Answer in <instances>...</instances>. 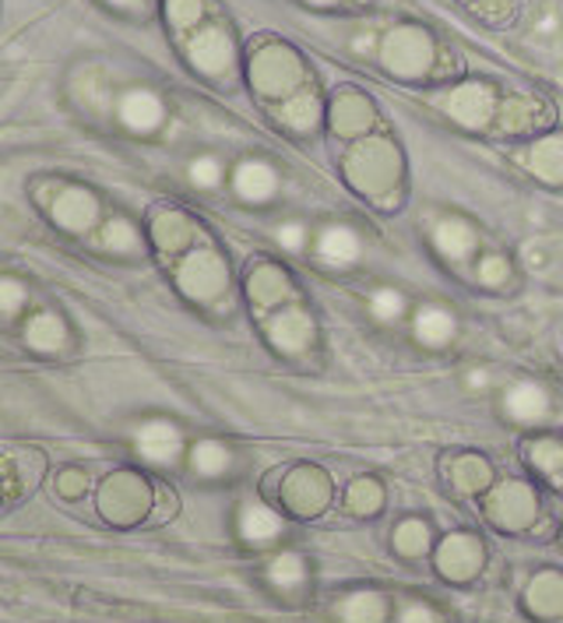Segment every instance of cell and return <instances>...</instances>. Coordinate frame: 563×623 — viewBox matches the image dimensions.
I'll return each instance as SVG.
<instances>
[{
	"mask_svg": "<svg viewBox=\"0 0 563 623\" xmlns=\"http://www.w3.org/2000/svg\"><path fill=\"white\" fill-rule=\"evenodd\" d=\"M342 177L363 201L391 208L405 187V155L391 138L370 134L349 144L342 155Z\"/></svg>",
	"mask_w": 563,
	"mask_h": 623,
	"instance_id": "6da1fadb",
	"label": "cell"
},
{
	"mask_svg": "<svg viewBox=\"0 0 563 623\" xmlns=\"http://www.w3.org/2000/svg\"><path fill=\"white\" fill-rule=\"evenodd\" d=\"M247 78L250 89H254L264 102H285L289 96H296L306 89V64L303 57L279 39H268L247 60Z\"/></svg>",
	"mask_w": 563,
	"mask_h": 623,
	"instance_id": "7a4b0ae2",
	"label": "cell"
},
{
	"mask_svg": "<svg viewBox=\"0 0 563 623\" xmlns=\"http://www.w3.org/2000/svg\"><path fill=\"white\" fill-rule=\"evenodd\" d=\"M378 64L394 81H430L436 71V43L423 26H394L378 43Z\"/></svg>",
	"mask_w": 563,
	"mask_h": 623,
	"instance_id": "3957f363",
	"label": "cell"
},
{
	"mask_svg": "<svg viewBox=\"0 0 563 623\" xmlns=\"http://www.w3.org/2000/svg\"><path fill=\"white\" fill-rule=\"evenodd\" d=\"M173 279L180 293L201 307H212L229 293V264L212 247H191L187 254H180Z\"/></svg>",
	"mask_w": 563,
	"mask_h": 623,
	"instance_id": "277c9868",
	"label": "cell"
},
{
	"mask_svg": "<svg viewBox=\"0 0 563 623\" xmlns=\"http://www.w3.org/2000/svg\"><path fill=\"white\" fill-rule=\"evenodd\" d=\"M183 57L201 78L225 81L237 71V39L222 26H198L183 36Z\"/></svg>",
	"mask_w": 563,
	"mask_h": 623,
	"instance_id": "5b68a950",
	"label": "cell"
},
{
	"mask_svg": "<svg viewBox=\"0 0 563 623\" xmlns=\"http://www.w3.org/2000/svg\"><path fill=\"white\" fill-rule=\"evenodd\" d=\"M95 504L107 522L138 525L141 518L152 511V486L149 480H141L138 472H113L110 480L99 486Z\"/></svg>",
	"mask_w": 563,
	"mask_h": 623,
	"instance_id": "8992f818",
	"label": "cell"
},
{
	"mask_svg": "<svg viewBox=\"0 0 563 623\" xmlns=\"http://www.w3.org/2000/svg\"><path fill=\"white\" fill-rule=\"evenodd\" d=\"M264 321V339H268V345L279 352V356H303V352L314 345V339H318V324H314V318H310V310L303 307V303H285V307H279L275 314H268V318H261Z\"/></svg>",
	"mask_w": 563,
	"mask_h": 623,
	"instance_id": "52a82bcc",
	"label": "cell"
},
{
	"mask_svg": "<svg viewBox=\"0 0 563 623\" xmlns=\"http://www.w3.org/2000/svg\"><path fill=\"white\" fill-rule=\"evenodd\" d=\"M441 110L465 131H486L490 123H496V92L486 81H462L441 96Z\"/></svg>",
	"mask_w": 563,
	"mask_h": 623,
	"instance_id": "ba28073f",
	"label": "cell"
},
{
	"mask_svg": "<svg viewBox=\"0 0 563 623\" xmlns=\"http://www.w3.org/2000/svg\"><path fill=\"white\" fill-rule=\"evenodd\" d=\"M328 131L335 134L339 141H360L370 138L373 128H378V107H373V99L360 89H342L335 92V99L328 102Z\"/></svg>",
	"mask_w": 563,
	"mask_h": 623,
	"instance_id": "9c48e42d",
	"label": "cell"
},
{
	"mask_svg": "<svg viewBox=\"0 0 563 623\" xmlns=\"http://www.w3.org/2000/svg\"><path fill=\"white\" fill-rule=\"evenodd\" d=\"M53 198H43L39 204L47 208L50 219L60 225L64 233H86L99 222V201L92 191L78 183H50Z\"/></svg>",
	"mask_w": 563,
	"mask_h": 623,
	"instance_id": "30bf717a",
	"label": "cell"
},
{
	"mask_svg": "<svg viewBox=\"0 0 563 623\" xmlns=\"http://www.w3.org/2000/svg\"><path fill=\"white\" fill-rule=\"evenodd\" d=\"M486 514H490V522L496 529H504V532H525L532 522H535V514H539V501H535V493L529 483H504V486H493L486 493Z\"/></svg>",
	"mask_w": 563,
	"mask_h": 623,
	"instance_id": "8fae6325",
	"label": "cell"
},
{
	"mask_svg": "<svg viewBox=\"0 0 563 623\" xmlns=\"http://www.w3.org/2000/svg\"><path fill=\"white\" fill-rule=\"evenodd\" d=\"M247 300H250V307H254L258 318L275 314L279 307L296 300L293 275H289L279 261H258L247 275Z\"/></svg>",
	"mask_w": 563,
	"mask_h": 623,
	"instance_id": "7c38bea8",
	"label": "cell"
},
{
	"mask_svg": "<svg viewBox=\"0 0 563 623\" xmlns=\"http://www.w3.org/2000/svg\"><path fill=\"white\" fill-rule=\"evenodd\" d=\"M282 501L285 508L300 514V518H314L324 514L331 504V480L328 472L318 465H296L293 472L285 475L282 483Z\"/></svg>",
	"mask_w": 563,
	"mask_h": 623,
	"instance_id": "4fadbf2b",
	"label": "cell"
},
{
	"mask_svg": "<svg viewBox=\"0 0 563 623\" xmlns=\"http://www.w3.org/2000/svg\"><path fill=\"white\" fill-rule=\"evenodd\" d=\"M149 240L159 254H187L198 240V222L180 208H155L149 219Z\"/></svg>",
	"mask_w": 563,
	"mask_h": 623,
	"instance_id": "5bb4252c",
	"label": "cell"
},
{
	"mask_svg": "<svg viewBox=\"0 0 563 623\" xmlns=\"http://www.w3.org/2000/svg\"><path fill=\"white\" fill-rule=\"evenodd\" d=\"M486 550L479 543V535L472 532H454L448 535L441 550H436V571H441L448 581H472L479 571H483Z\"/></svg>",
	"mask_w": 563,
	"mask_h": 623,
	"instance_id": "9a60e30c",
	"label": "cell"
},
{
	"mask_svg": "<svg viewBox=\"0 0 563 623\" xmlns=\"http://www.w3.org/2000/svg\"><path fill=\"white\" fill-rule=\"evenodd\" d=\"M430 247L451 264H465L479 251V230L462 215H441L430 225Z\"/></svg>",
	"mask_w": 563,
	"mask_h": 623,
	"instance_id": "2e32d148",
	"label": "cell"
},
{
	"mask_svg": "<svg viewBox=\"0 0 563 623\" xmlns=\"http://www.w3.org/2000/svg\"><path fill=\"white\" fill-rule=\"evenodd\" d=\"M117 120L134 134H155L165 123V102L152 89H131L117 102Z\"/></svg>",
	"mask_w": 563,
	"mask_h": 623,
	"instance_id": "e0dca14e",
	"label": "cell"
},
{
	"mask_svg": "<svg viewBox=\"0 0 563 623\" xmlns=\"http://www.w3.org/2000/svg\"><path fill=\"white\" fill-rule=\"evenodd\" d=\"M233 191L247 204H268L279 194V173L275 165H268L261 159H243L233 170Z\"/></svg>",
	"mask_w": 563,
	"mask_h": 623,
	"instance_id": "ac0fdd59",
	"label": "cell"
},
{
	"mask_svg": "<svg viewBox=\"0 0 563 623\" xmlns=\"http://www.w3.org/2000/svg\"><path fill=\"white\" fill-rule=\"evenodd\" d=\"M521 165L546 187H563V134L535 138L525 152H521Z\"/></svg>",
	"mask_w": 563,
	"mask_h": 623,
	"instance_id": "d6986e66",
	"label": "cell"
},
{
	"mask_svg": "<svg viewBox=\"0 0 563 623\" xmlns=\"http://www.w3.org/2000/svg\"><path fill=\"white\" fill-rule=\"evenodd\" d=\"M324 107H321V96L314 89H303L296 96H289L285 102H279L275 107V120L282 123V128L289 134H314L321 128V120H324Z\"/></svg>",
	"mask_w": 563,
	"mask_h": 623,
	"instance_id": "ffe728a7",
	"label": "cell"
},
{
	"mask_svg": "<svg viewBox=\"0 0 563 623\" xmlns=\"http://www.w3.org/2000/svg\"><path fill=\"white\" fill-rule=\"evenodd\" d=\"M134 444H138V451H141V459L152 462V465H173V462L180 459V451H183L180 430H177L173 423H165V420L144 423V426L138 430Z\"/></svg>",
	"mask_w": 563,
	"mask_h": 623,
	"instance_id": "44dd1931",
	"label": "cell"
},
{
	"mask_svg": "<svg viewBox=\"0 0 563 623\" xmlns=\"http://www.w3.org/2000/svg\"><path fill=\"white\" fill-rule=\"evenodd\" d=\"M504 415L514 423H542L550 415V394L535 381H517L504 391Z\"/></svg>",
	"mask_w": 563,
	"mask_h": 623,
	"instance_id": "7402d4cb",
	"label": "cell"
},
{
	"mask_svg": "<svg viewBox=\"0 0 563 623\" xmlns=\"http://www.w3.org/2000/svg\"><path fill=\"white\" fill-rule=\"evenodd\" d=\"M237 529H240V539H243L247 546L264 550V546H271V543H279V535H282L285 522H282V518H279L275 511H271L268 504L247 501V504L240 508Z\"/></svg>",
	"mask_w": 563,
	"mask_h": 623,
	"instance_id": "603a6c76",
	"label": "cell"
},
{
	"mask_svg": "<svg viewBox=\"0 0 563 623\" xmlns=\"http://www.w3.org/2000/svg\"><path fill=\"white\" fill-rule=\"evenodd\" d=\"M412 331H415V339H420L426 349H444L458 335V318L451 314L448 307H441V303H423L412 314Z\"/></svg>",
	"mask_w": 563,
	"mask_h": 623,
	"instance_id": "cb8c5ba5",
	"label": "cell"
},
{
	"mask_svg": "<svg viewBox=\"0 0 563 623\" xmlns=\"http://www.w3.org/2000/svg\"><path fill=\"white\" fill-rule=\"evenodd\" d=\"M360 251H363V243H360L356 230H349V225H324V230L318 233V240H314V254L328 268L356 264Z\"/></svg>",
	"mask_w": 563,
	"mask_h": 623,
	"instance_id": "d4e9b609",
	"label": "cell"
},
{
	"mask_svg": "<svg viewBox=\"0 0 563 623\" xmlns=\"http://www.w3.org/2000/svg\"><path fill=\"white\" fill-rule=\"evenodd\" d=\"M525 610L539 620L563 616V574H556V571L535 574L525 589Z\"/></svg>",
	"mask_w": 563,
	"mask_h": 623,
	"instance_id": "484cf974",
	"label": "cell"
},
{
	"mask_svg": "<svg viewBox=\"0 0 563 623\" xmlns=\"http://www.w3.org/2000/svg\"><path fill=\"white\" fill-rule=\"evenodd\" d=\"M264 577H268V585L275 589V592H282V595H300V592H306V585H310V567H306V560H303L300 553H279V556L268 564Z\"/></svg>",
	"mask_w": 563,
	"mask_h": 623,
	"instance_id": "4316f807",
	"label": "cell"
},
{
	"mask_svg": "<svg viewBox=\"0 0 563 623\" xmlns=\"http://www.w3.org/2000/svg\"><path fill=\"white\" fill-rule=\"evenodd\" d=\"M339 623H388V599L381 592H352L335 606Z\"/></svg>",
	"mask_w": 563,
	"mask_h": 623,
	"instance_id": "83f0119b",
	"label": "cell"
},
{
	"mask_svg": "<svg viewBox=\"0 0 563 623\" xmlns=\"http://www.w3.org/2000/svg\"><path fill=\"white\" fill-rule=\"evenodd\" d=\"M237 465V454L229 451L222 441H201L191 448V469L201 475V480H222Z\"/></svg>",
	"mask_w": 563,
	"mask_h": 623,
	"instance_id": "f1b7e54d",
	"label": "cell"
},
{
	"mask_svg": "<svg viewBox=\"0 0 563 623\" xmlns=\"http://www.w3.org/2000/svg\"><path fill=\"white\" fill-rule=\"evenodd\" d=\"M546 120L542 117V107L539 102H532L529 96H514V99H507L504 107L496 110V128L500 131H514V134H521V131H532V128H539V123Z\"/></svg>",
	"mask_w": 563,
	"mask_h": 623,
	"instance_id": "f546056e",
	"label": "cell"
},
{
	"mask_svg": "<svg viewBox=\"0 0 563 623\" xmlns=\"http://www.w3.org/2000/svg\"><path fill=\"white\" fill-rule=\"evenodd\" d=\"M433 543V532L423 518H405V522L394 525V553L405 556V560H420L430 553Z\"/></svg>",
	"mask_w": 563,
	"mask_h": 623,
	"instance_id": "4dcf8cb0",
	"label": "cell"
},
{
	"mask_svg": "<svg viewBox=\"0 0 563 623\" xmlns=\"http://www.w3.org/2000/svg\"><path fill=\"white\" fill-rule=\"evenodd\" d=\"M26 342L39 352H57L68 345V324L57 314H36L26 328Z\"/></svg>",
	"mask_w": 563,
	"mask_h": 623,
	"instance_id": "1f68e13d",
	"label": "cell"
},
{
	"mask_svg": "<svg viewBox=\"0 0 563 623\" xmlns=\"http://www.w3.org/2000/svg\"><path fill=\"white\" fill-rule=\"evenodd\" d=\"M451 480L458 490L465 493H479V490H490V465L486 459H479V454H458L454 465H451Z\"/></svg>",
	"mask_w": 563,
	"mask_h": 623,
	"instance_id": "d6a6232c",
	"label": "cell"
},
{
	"mask_svg": "<svg viewBox=\"0 0 563 623\" xmlns=\"http://www.w3.org/2000/svg\"><path fill=\"white\" fill-rule=\"evenodd\" d=\"M102 247H107V251H113V254H138V247H141V230L131 222V219H123V215H117V219H110L107 225H102Z\"/></svg>",
	"mask_w": 563,
	"mask_h": 623,
	"instance_id": "836d02e7",
	"label": "cell"
},
{
	"mask_svg": "<svg viewBox=\"0 0 563 623\" xmlns=\"http://www.w3.org/2000/svg\"><path fill=\"white\" fill-rule=\"evenodd\" d=\"M475 282L483 289H493V293H500V289H507L514 282V264L507 254H483L475 264Z\"/></svg>",
	"mask_w": 563,
	"mask_h": 623,
	"instance_id": "e575fe53",
	"label": "cell"
},
{
	"mask_svg": "<svg viewBox=\"0 0 563 623\" xmlns=\"http://www.w3.org/2000/svg\"><path fill=\"white\" fill-rule=\"evenodd\" d=\"M525 459L535 472L542 475H556L563 472V441L556 438H535L525 444Z\"/></svg>",
	"mask_w": 563,
	"mask_h": 623,
	"instance_id": "d590c367",
	"label": "cell"
},
{
	"mask_svg": "<svg viewBox=\"0 0 563 623\" xmlns=\"http://www.w3.org/2000/svg\"><path fill=\"white\" fill-rule=\"evenodd\" d=\"M345 504H349L352 514H378L381 504H384V486L378 480H370V475H363V480H356L349 486Z\"/></svg>",
	"mask_w": 563,
	"mask_h": 623,
	"instance_id": "8d00e7d4",
	"label": "cell"
},
{
	"mask_svg": "<svg viewBox=\"0 0 563 623\" xmlns=\"http://www.w3.org/2000/svg\"><path fill=\"white\" fill-rule=\"evenodd\" d=\"M165 22L180 36L194 32L204 22V0H165Z\"/></svg>",
	"mask_w": 563,
	"mask_h": 623,
	"instance_id": "74e56055",
	"label": "cell"
},
{
	"mask_svg": "<svg viewBox=\"0 0 563 623\" xmlns=\"http://www.w3.org/2000/svg\"><path fill=\"white\" fill-rule=\"evenodd\" d=\"M370 314L378 321H384V324L399 321L405 314V297L399 293V289L384 285V289H378V293L370 297Z\"/></svg>",
	"mask_w": 563,
	"mask_h": 623,
	"instance_id": "f35d334b",
	"label": "cell"
},
{
	"mask_svg": "<svg viewBox=\"0 0 563 623\" xmlns=\"http://www.w3.org/2000/svg\"><path fill=\"white\" fill-rule=\"evenodd\" d=\"M29 300V289L22 282H14V279H0V314L4 318H14L18 310L26 307Z\"/></svg>",
	"mask_w": 563,
	"mask_h": 623,
	"instance_id": "ab89813d",
	"label": "cell"
},
{
	"mask_svg": "<svg viewBox=\"0 0 563 623\" xmlns=\"http://www.w3.org/2000/svg\"><path fill=\"white\" fill-rule=\"evenodd\" d=\"M53 486H57L60 496H64V501H78V496H86V490H89V475L81 469H60Z\"/></svg>",
	"mask_w": 563,
	"mask_h": 623,
	"instance_id": "60d3db41",
	"label": "cell"
},
{
	"mask_svg": "<svg viewBox=\"0 0 563 623\" xmlns=\"http://www.w3.org/2000/svg\"><path fill=\"white\" fill-rule=\"evenodd\" d=\"M191 180H194L198 187H204V191H212V187L222 183V162L212 159V155L194 159V162H191Z\"/></svg>",
	"mask_w": 563,
	"mask_h": 623,
	"instance_id": "b9f144b4",
	"label": "cell"
},
{
	"mask_svg": "<svg viewBox=\"0 0 563 623\" xmlns=\"http://www.w3.org/2000/svg\"><path fill=\"white\" fill-rule=\"evenodd\" d=\"M399 623H441V613H436L430 602L409 599L405 606L399 610Z\"/></svg>",
	"mask_w": 563,
	"mask_h": 623,
	"instance_id": "7bdbcfd3",
	"label": "cell"
},
{
	"mask_svg": "<svg viewBox=\"0 0 563 623\" xmlns=\"http://www.w3.org/2000/svg\"><path fill=\"white\" fill-rule=\"evenodd\" d=\"M306 237H310V230H306V225H300V222L279 225V243H282V251H289V254H300L306 247Z\"/></svg>",
	"mask_w": 563,
	"mask_h": 623,
	"instance_id": "ee69618b",
	"label": "cell"
},
{
	"mask_svg": "<svg viewBox=\"0 0 563 623\" xmlns=\"http://www.w3.org/2000/svg\"><path fill=\"white\" fill-rule=\"evenodd\" d=\"M107 4L120 14H144L149 11V0H107Z\"/></svg>",
	"mask_w": 563,
	"mask_h": 623,
	"instance_id": "f6af8a7d",
	"label": "cell"
},
{
	"mask_svg": "<svg viewBox=\"0 0 563 623\" xmlns=\"http://www.w3.org/2000/svg\"><path fill=\"white\" fill-rule=\"evenodd\" d=\"M306 8H318V11H331V8H342L345 0H303Z\"/></svg>",
	"mask_w": 563,
	"mask_h": 623,
	"instance_id": "bcb514c9",
	"label": "cell"
}]
</instances>
